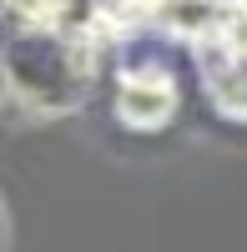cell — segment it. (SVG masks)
I'll return each instance as SVG.
<instances>
[{
  "instance_id": "1",
  "label": "cell",
  "mask_w": 247,
  "mask_h": 252,
  "mask_svg": "<svg viewBox=\"0 0 247 252\" xmlns=\"http://www.w3.org/2000/svg\"><path fill=\"white\" fill-rule=\"evenodd\" d=\"M0 81L40 116L76 111L91 91V35L15 15V31L0 40Z\"/></svg>"
},
{
  "instance_id": "2",
  "label": "cell",
  "mask_w": 247,
  "mask_h": 252,
  "mask_svg": "<svg viewBox=\"0 0 247 252\" xmlns=\"http://www.w3.org/2000/svg\"><path fill=\"white\" fill-rule=\"evenodd\" d=\"M192 51L212 111L227 121H247V5L242 0L197 5Z\"/></svg>"
},
{
  "instance_id": "3",
  "label": "cell",
  "mask_w": 247,
  "mask_h": 252,
  "mask_svg": "<svg viewBox=\"0 0 247 252\" xmlns=\"http://www.w3.org/2000/svg\"><path fill=\"white\" fill-rule=\"evenodd\" d=\"M177 111V81L161 66H131L116 81V116L131 131H161Z\"/></svg>"
}]
</instances>
